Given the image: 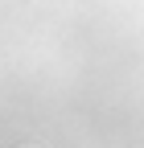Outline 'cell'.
Returning <instances> with one entry per match:
<instances>
[{"mask_svg": "<svg viewBox=\"0 0 144 148\" xmlns=\"http://www.w3.org/2000/svg\"><path fill=\"white\" fill-rule=\"evenodd\" d=\"M21 148H37V144H21Z\"/></svg>", "mask_w": 144, "mask_h": 148, "instance_id": "1", "label": "cell"}]
</instances>
